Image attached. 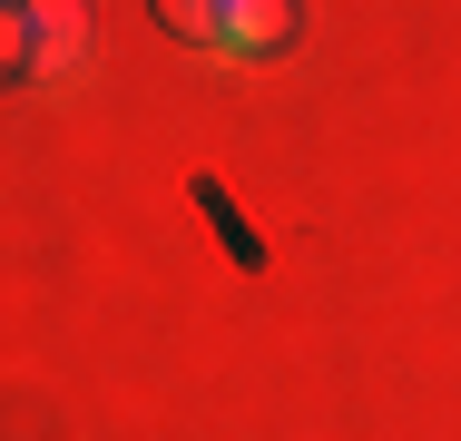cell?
<instances>
[{"mask_svg": "<svg viewBox=\"0 0 461 441\" xmlns=\"http://www.w3.org/2000/svg\"><path fill=\"white\" fill-rule=\"evenodd\" d=\"M30 20V79H69L89 59V0H20Z\"/></svg>", "mask_w": 461, "mask_h": 441, "instance_id": "1", "label": "cell"}, {"mask_svg": "<svg viewBox=\"0 0 461 441\" xmlns=\"http://www.w3.org/2000/svg\"><path fill=\"white\" fill-rule=\"evenodd\" d=\"M246 10H256V0H158V20H167L177 40H196V50H236V40H246Z\"/></svg>", "mask_w": 461, "mask_h": 441, "instance_id": "2", "label": "cell"}, {"mask_svg": "<svg viewBox=\"0 0 461 441\" xmlns=\"http://www.w3.org/2000/svg\"><path fill=\"white\" fill-rule=\"evenodd\" d=\"M196 206H206V226H216V246L246 265V274H266V236L246 226V206L226 196V176H196Z\"/></svg>", "mask_w": 461, "mask_h": 441, "instance_id": "3", "label": "cell"}, {"mask_svg": "<svg viewBox=\"0 0 461 441\" xmlns=\"http://www.w3.org/2000/svg\"><path fill=\"white\" fill-rule=\"evenodd\" d=\"M30 79V20H20V0H0V88Z\"/></svg>", "mask_w": 461, "mask_h": 441, "instance_id": "4", "label": "cell"}]
</instances>
